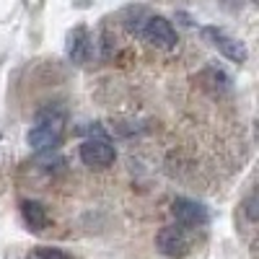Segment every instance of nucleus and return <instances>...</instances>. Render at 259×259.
<instances>
[{
    "label": "nucleus",
    "instance_id": "1a4fd4ad",
    "mask_svg": "<svg viewBox=\"0 0 259 259\" xmlns=\"http://www.w3.org/2000/svg\"><path fill=\"white\" fill-rule=\"evenodd\" d=\"M150 13L143 8V6H130L124 13H122V21H124V29L130 31V34H138L140 36V29H143V24H145V18H148Z\"/></svg>",
    "mask_w": 259,
    "mask_h": 259
},
{
    "label": "nucleus",
    "instance_id": "6e6552de",
    "mask_svg": "<svg viewBox=\"0 0 259 259\" xmlns=\"http://www.w3.org/2000/svg\"><path fill=\"white\" fill-rule=\"evenodd\" d=\"M21 215H24V221L31 226V231H41L47 226V210L41 202H34V200L21 202Z\"/></svg>",
    "mask_w": 259,
    "mask_h": 259
},
{
    "label": "nucleus",
    "instance_id": "9b49d317",
    "mask_svg": "<svg viewBox=\"0 0 259 259\" xmlns=\"http://www.w3.org/2000/svg\"><path fill=\"white\" fill-rule=\"evenodd\" d=\"M244 207H246L249 221H256V218H259V210H256V194H249L246 202H244Z\"/></svg>",
    "mask_w": 259,
    "mask_h": 259
},
{
    "label": "nucleus",
    "instance_id": "f03ea898",
    "mask_svg": "<svg viewBox=\"0 0 259 259\" xmlns=\"http://www.w3.org/2000/svg\"><path fill=\"white\" fill-rule=\"evenodd\" d=\"M140 36L158 50H174L177 47V31L171 26V21H166L163 16H148L143 29H140Z\"/></svg>",
    "mask_w": 259,
    "mask_h": 259
},
{
    "label": "nucleus",
    "instance_id": "20e7f679",
    "mask_svg": "<svg viewBox=\"0 0 259 259\" xmlns=\"http://www.w3.org/2000/svg\"><path fill=\"white\" fill-rule=\"evenodd\" d=\"M171 212L179 226L184 228H205L210 223V212L202 202L197 200H187V197H177L174 205H171Z\"/></svg>",
    "mask_w": 259,
    "mask_h": 259
},
{
    "label": "nucleus",
    "instance_id": "7ed1b4c3",
    "mask_svg": "<svg viewBox=\"0 0 259 259\" xmlns=\"http://www.w3.org/2000/svg\"><path fill=\"white\" fill-rule=\"evenodd\" d=\"M202 39L207 41L210 47H215L223 57H228L231 62H246V57H249V52H246V47L241 45L239 39H233L231 34H226L223 29H215V26H205L202 29Z\"/></svg>",
    "mask_w": 259,
    "mask_h": 259
},
{
    "label": "nucleus",
    "instance_id": "423d86ee",
    "mask_svg": "<svg viewBox=\"0 0 259 259\" xmlns=\"http://www.w3.org/2000/svg\"><path fill=\"white\" fill-rule=\"evenodd\" d=\"M156 244L161 249V254L166 256H187L189 254V236L184 231V226H166L158 231Z\"/></svg>",
    "mask_w": 259,
    "mask_h": 259
},
{
    "label": "nucleus",
    "instance_id": "9d476101",
    "mask_svg": "<svg viewBox=\"0 0 259 259\" xmlns=\"http://www.w3.org/2000/svg\"><path fill=\"white\" fill-rule=\"evenodd\" d=\"M34 259H73L68 251L62 249H52V246H36V254Z\"/></svg>",
    "mask_w": 259,
    "mask_h": 259
},
{
    "label": "nucleus",
    "instance_id": "f257e3e1",
    "mask_svg": "<svg viewBox=\"0 0 259 259\" xmlns=\"http://www.w3.org/2000/svg\"><path fill=\"white\" fill-rule=\"evenodd\" d=\"M62 133H65V112L57 109V106H50V109L36 114V124L29 133V145L39 150V153L41 150H52L60 143Z\"/></svg>",
    "mask_w": 259,
    "mask_h": 259
},
{
    "label": "nucleus",
    "instance_id": "0eeeda50",
    "mask_svg": "<svg viewBox=\"0 0 259 259\" xmlns=\"http://www.w3.org/2000/svg\"><path fill=\"white\" fill-rule=\"evenodd\" d=\"M94 52V41H91V34L85 26H75L70 34H68V57L75 62V65H85Z\"/></svg>",
    "mask_w": 259,
    "mask_h": 259
},
{
    "label": "nucleus",
    "instance_id": "39448f33",
    "mask_svg": "<svg viewBox=\"0 0 259 259\" xmlns=\"http://www.w3.org/2000/svg\"><path fill=\"white\" fill-rule=\"evenodd\" d=\"M114 145L106 138H91L80 143V161L91 168H106L114 163Z\"/></svg>",
    "mask_w": 259,
    "mask_h": 259
},
{
    "label": "nucleus",
    "instance_id": "f8f14e48",
    "mask_svg": "<svg viewBox=\"0 0 259 259\" xmlns=\"http://www.w3.org/2000/svg\"><path fill=\"white\" fill-rule=\"evenodd\" d=\"M221 3H223V8H226V11H241L244 0H221Z\"/></svg>",
    "mask_w": 259,
    "mask_h": 259
}]
</instances>
